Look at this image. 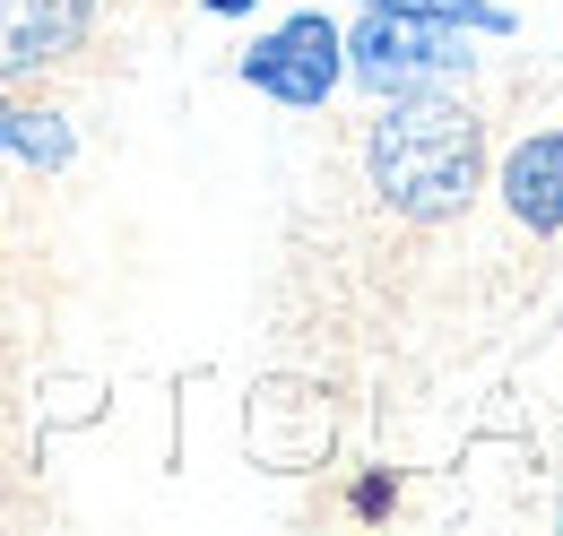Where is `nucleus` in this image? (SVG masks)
Wrapping results in <instances>:
<instances>
[{
  "mask_svg": "<svg viewBox=\"0 0 563 536\" xmlns=\"http://www.w3.org/2000/svg\"><path fill=\"white\" fill-rule=\"evenodd\" d=\"M364 182L408 225H451L486 191V122L468 96H390L364 122Z\"/></svg>",
  "mask_w": 563,
  "mask_h": 536,
  "instance_id": "f257e3e1",
  "label": "nucleus"
},
{
  "mask_svg": "<svg viewBox=\"0 0 563 536\" xmlns=\"http://www.w3.org/2000/svg\"><path fill=\"white\" fill-rule=\"evenodd\" d=\"M347 44V87H364L373 104L390 96H451L477 78V35L460 26H433V18H399V9H364L355 26H339Z\"/></svg>",
  "mask_w": 563,
  "mask_h": 536,
  "instance_id": "f03ea898",
  "label": "nucleus"
},
{
  "mask_svg": "<svg viewBox=\"0 0 563 536\" xmlns=\"http://www.w3.org/2000/svg\"><path fill=\"white\" fill-rule=\"evenodd\" d=\"M234 69H243L252 96H269V104H286V113H321V104L347 87L339 18H330V9H295V18H278V26H261Z\"/></svg>",
  "mask_w": 563,
  "mask_h": 536,
  "instance_id": "7ed1b4c3",
  "label": "nucleus"
},
{
  "mask_svg": "<svg viewBox=\"0 0 563 536\" xmlns=\"http://www.w3.org/2000/svg\"><path fill=\"white\" fill-rule=\"evenodd\" d=\"M104 0H0V87H35L96 35Z\"/></svg>",
  "mask_w": 563,
  "mask_h": 536,
  "instance_id": "20e7f679",
  "label": "nucleus"
},
{
  "mask_svg": "<svg viewBox=\"0 0 563 536\" xmlns=\"http://www.w3.org/2000/svg\"><path fill=\"white\" fill-rule=\"evenodd\" d=\"M503 208L529 234H563V131H529L503 156Z\"/></svg>",
  "mask_w": 563,
  "mask_h": 536,
  "instance_id": "39448f33",
  "label": "nucleus"
},
{
  "mask_svg": "<svg viewBox=\"0 0 563 536\" xmlns=\"http://www.w3.org/2000/svg\"><path fill=\"white\" fill-rule=\"evenodd\" d=\"M78 156V131L62 113H44V104H18L9 87H0V165H35V174H62Z\"/></svg>",
  "mask_w": 563,
  "mask_h": 536,
  "instance_id": "423d86ee",
  "label": "nucleus"
},
{
  "mask_svg": "<svg viewBox=\"0 0 563 536\" xmlns=\"http://www.w3.org/2000/svg\"><path fill=\"white\" fill-rule=\"evenodd\" d=\"M355 9H399V18H433V26H460V35H511L503 0H355Z\"/></svg>",
  "mask_w": 563,
  "mask_h": 536,
  "instance_id": "0eeeda50",
  "label": "nucleus"
},
{
  "mask_svg": "<svg viewBox=\"0 0 563 536\" xmlns=\"http://www.w3.org/2000/svg\"><path fill=\"white\" fill-rule=\"evenodd\" d=\"M390 502H399V484H390V476H364V484H355V511H364V520H382Z\"/></svg>",
  "mask_w": 563,
  "mask_h": 536,
  "instance_id": "6e6552de",
  "label": "nucleus"
},
{
  "mask_svg": "<svg viewBox=\"0 0 563 536\" xmlns=\"http://www.w3.org/2000/svg\"><path fill=\"white\" fill-rule=\"evenodd\" d=\"M200 9H209V18H252L261 0H200Z\"/></svg>",
  "mask_w": 563,
  "mask_h": 536,
  "instance_id": "1a4fd4ad",
  "label": "nucleus"
},
{
  "mask_svg": "<svg viewBox=\"0 0 563 536\" xmlns=\"http://www.w3.org/2000/svg\"><path fill=\"white\" fill-rule=\"evenodd\" d=\"M555 520H563V502H555Z\"/></svg>",
  "mask_w": 563,
  "mask_h": 536,
  "instance_id": "9d476101",
  "label": "nucleus"
}]
</instances>
